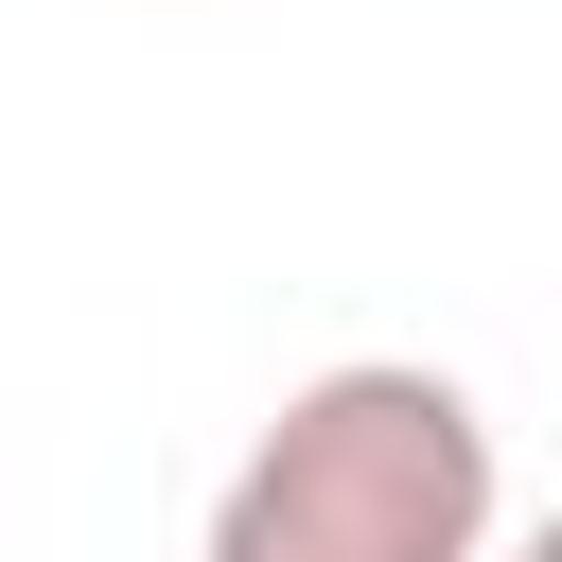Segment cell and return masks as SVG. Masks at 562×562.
<instances>
[{
    "mask_svg": "<svg viewBox=\"0 0 562 562\" xmlns=\"http://www.w3.org/2000/svg\"><path fill=\"white\" fill-rule=\"evenodd\" d=\"M211 562H492V422L422 351H351L281 386V422L211 492Z\"/></svg>",
    "mask_w": 562,
    "mask_h": 562,
    "instance_id": "cell-1",
    "label": "cell"
},
{
    "mask_svg": "<svg viewBox=\"0 0 562 562\" xmlns=\"http://www.w3.org/2000/svg\"><path fill=\"white\" fill-rule=\"evenodd\" d=\"M509 562H562V509H544V527H527V544H509Z\"/></svg>",
    "mask_w": 562,
    "mask_h": 562,
    "instance_id": "cell-2",
    "label": "cell"
}]
</instances>
